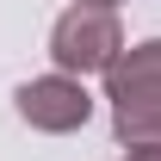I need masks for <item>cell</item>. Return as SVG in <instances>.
<instances>
[{
    "label": "cell",
    "instance_id": "2",
    "mask_svg": "<svg viewBox=\"0 0 161 161\" xmlns=\"http://www.w3.org/2000/svg\"><path fill=\"white\" fill-rule=\"evenodd\" d=\"M19 118L31 130L62 136V130H80L93 118V99H87V87L75 75H43V80H25L19 87Z\"/></svg>",
    "mask_w": 161,
    "mask_h": 161
},
{
    "label": "cell",
    "instance_id": "1",
    "mask_svg": "<svg viewBox=\"0 0 161 161\" xmlns=\"http://www.w3.org/2000/svg\"><path fill=\"white\" fill-rule=\"evenodd\" d=\"M124 50V25L112 6H93V0H80V6H68L56 19V31H50V56H56L62 75H105L112 62H118Z\"/></svg>",
    "mask_w": 161,
    "mask_h": 161
},
{
    "label": "cell",
    "instance_id": "4",
    "mask_svg": "<svg viewBox=\"0 0 161 161\" xmlns=\"http://www.w3.org/2000/svg\"><path fill=\"white\" fill-rule=\"evenodd\" d=\"M105 80H161V37L136 43V50H118V62L105 68Z\"/></svg>",
    "mask_w": 161,
    "mask_h": 161
},
{
    "label": "cell",
    "instance_id": "6",
    "mask_svg": "<svg viewBox=\"0 0 161 161\" xmlns=\"http://www.w3.org/2000/svg\"><path fill=\"white\" fill-rule=\"evenodd\" d=\"M93 6H118V0H93Z\"/></svg>",
    "mask_w": 161,
    "mask_h": 161
},
{
    "label": "cell",
    "instance_id": "5",
    "mask_svg": "<svg viewBox=\"0 0 161 161\" xmlns=\"http://www.w3.org/2000/svg\"><path fill=\"white\" fill-rule=\"evenodd\" d=\"M124 161H161V149H155V142H142V149H130Z\"/></svg>",
    "mask_w": 161,
    "mask_h": 161
},
{
    "label": "cell",
    "instance_id": "3",
    "mask_svg": "<svg viewBox=\"0 0 161 161\" xmlns=\"http://www.w3.org/2000/svg\"><path fill=\"white\" fill-rule=\"evenodd\" d=\"M105 99H112V130L130 149L142 142L161 149V80H105Z\"/></svg>",
    "mask_w": 161,
    "mask_h": 161
}]
</instances>
